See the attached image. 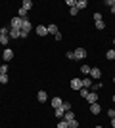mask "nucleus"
Listing matches in <instances>:
<instances>
[{
  "label": "nucleus",
  "mask_w": 115,
  "mask_h": 128,
  "mask_svg": "<svg viewBox=\"0 0 115 128\" xmlns=\"http://www.w3.org/2000/svg\"><path fill=\"white\" fill-rule=\"evenodd\" d=\"M31 29H33V25H31V21L25 17V19H23V25H21V38H27L29 32H31Z\"/></svg>",
  "instance_id": "nucleus-1"
},
{
  "label": "nucleus",
  "mask_w": 115,
  "mask_h": 128,
  "mask_svg": "<svg viewBox=\"0 0 115 128\" xmlns=\"http://www.w3.org/2000/svg\"><path fill=\"white\" fill-rule=\"evenodd\" d=\"M84 58H86V50L84 48H77L73 52V59H84Z\"/></svg>",
  "instance_id": "nucleus-2"
},
{
  "label": "nucleus",
  "mask_w": 115,
  "mask_h": 128,
  "mask_svg": "<svg viewBox=\"0 0 115 128\" xmlns=\"http://www.w3.org/2000/svg\"><path fill=\"white\" fill-rule=\"evenodd\" d=\"M21 25H23V19L21 17H14V19H12V29H16V31H21Z\"/></svg>",
  "instance_id": "nucleus-3"
},
{
  "label": "nucleus",
  "mask_w": 115,
  "mask_h": 128,
  "mask_svg": "<svg viewBox=\"0 0 115 128\" xmlns=\"http://www.w3.org/2000/svg\"><path fill=\"white\" fill-rule=\"evenodd\" d=\"M86 102L92 105V103L98 102V92H88V96H86Z\"/></svg>",
  "instance_id": "nucleus-4"
},
{
  "label": "nucleus",
  "mask_w": 115,
  "mask_h": 128,
  "mask_svg": "<svg viewBox=\"0 0 115 128\" xmlns=\"http://www.w3.org/2000/svg\"><path fill=\"white\" fill-rule=\"evenodd\" d=\"M100 76H102V71L96 69V67H92V69H90V78H92V80H98Z\"/></svg>",
  "instance_id": "nucleus-5"
},
{
  "label": "nucleus",
  "mask_w": 115,
  "mask_h": 128,
  "mask_svg": "<svg viewBox=\"0 0 115 128\" xmlns=\"http://www.w3.org/2000/svg\"><path fill=\"white\" fill-rule=\"evenodd\" d=\"M35 31H37V34H38V36H46V34H48V27H44V25H38L37 29H35Z\"/></svg>",
  "instance_id": "nucleus-6"
},
{
  "label": "nucleus",
  "mask_w": 115,
  "mask_h": 128,
  "mask_svg": "<svg viewBox=\"0 0 115 128\" xmlns=\"http://www.w3.org/2000/svg\"><path fill=\"white\" fill-rule=\"evenodd\" d=\"M71 88H73V90H81V88H82V80L81 78H73L71 80Z\"/></svg>",
  "instance_id": "nucleus-7"
},
{
  "label": "nucleus",
  "mask_w": 115,
  "mask_h": 128,
  "mask_svg": "<svg viewBox=\"0 0 115 128\" xmlns=\"http://www.w3.org/2000/svg\"><path fill=\"white\" fill-rule=\"evenodd\" d=\"M100 111H102V107H100V103H98V102L90 105V113H92V115H100Z\"/></svg>",
  "instance_id": "nucleus-8"
},
{
  "label": "nucleus",
  "mask_w": 115,
  "mask_h": 128,
  "mask_svg": "<svg viewBox=\"0 0 115 128\" xmlns=\"http://www.w3.org/2000/svg\"><path fill=\"white\" fill-rule=\"evenodd\" d=\"M50 103H52V107H54V109H58V107H61V103H63V100L56 96V98H52V102H50Z\"/></svg>",
  "instance_id": "nucleus-9"
},
{
  "label": "nucleus",
  "mask_w": 115,
  "mask_h": 128,
  "mask_svg": "<svg viewBox=\"0 0 115 128\" xmlns=\"http://www.w3.org/2000/svg\"><path fill=\"white\" fill-rule=\"evenodd\" d=\"M92 84H94V80L90 78V76H86V78H82V88H92Z\"/></svg>",
  "instance_id": "nucleus-10"
},
{
  "label": "nucleus",
  "mask_w": 115,
  "mask_h": 128,
  "mask_svg": "<svg viewBox=\"0 0 115 128\" xmlns=\"http://www.w3.org/2000/svg\"><path fill=\"white\" fill-rule=\"evenodd\" d=\"M37 100H38V102H40V103H44V102H46V100H48V94H46V92H44V90H40V92H38V94H37Z\"/></svg>",
  "instance_id": "nucleus-11"
},
{
  "label": "nucleus",
  "mask_w": 115,
  "mask_h": 128,
  "mask_svg": "<svg viewBox=\"0 0 115 128\" xmlns=\"http://www.w3.org/2000/svg\"><path fill=\"white\" fill-rule=\"evenodd\" d=\"M2 58H4V61H10V59L14 58V52H12L10 48H6V50H4V54H2Z\"/></svg>",
  "instance_id": "nucleus-12"
},
{
  "label": "nucleus",
  "mask_w": 115,
  "mask_h": 128,
  "mask_svg": "<svg viewBox=\"0 0 115 128\" xmlns=\"http://www.w3.org/2000/svg\"><path fill=\"white\" fill-rule=\"evenodd\" d=\"M75 8H77V10H84V8H88V2H86V0H77Z\"/></svg>",
  "instance_id": "nucleus-13"
},
{
  "label": "nucleus",
  "mask_w": 115,
  "mask_h": 128,
  "mask_svg": "<svg viewBox=\"0 0 115 128\" xmlns=\"http://www.w3.org/2000/svg\"><path fill=\"white\" fill-rule=\"evenodd\" d=\"M48 34H54V36H58V34H60L58 27H56V25H48Z\"/></svg>",
  "instance_id": "nucleus-14"
},
{
  "label": "nucleus",
  "mask_w": 115,
  "mask_h": 128,
  "mask_svg": "<svg viewBox=\"0 0 115 128\" xmlns=\"http://www.w3.org/2000/svg\"><path fill=\"white\" fill-rule=\"evenodd\" d=\"M10 38H21V31H16V29H10Z\"/></svg>",
  "instance_id": "nucleus-15"
},
{
  "label": "nucleus",
  "mask_w": 115,
  "mask_h": 128,
  "mask_svg": "<svg viewBox=\"0 0 115 128\" xmlns=\"http://www.w3.org/2000/svg\"><path fill=\"white\" fill-rule=\"evenodd\" d=\"M21 8H23V10H31V8H33V2H31V0H23V2H21Z\"/></svg>",
  "instance_id": "nucleus-16"
},
{
  "label": "nucleus",
  "mask_w": 115,
  "mask_h": 128,
  "mask_svg": "<svg viewBox=\"0 0 115 128\" xmlns=\"http://www.w3.org/2000/svg\"><path fill=\"white\" fill-rule=\"evenodd\" d=\"M73 118H75V115H73V111H67L65 115H63V118H61V120H65V122H69V120H73Z\"/></svg>",
  "instance_id": "nucleus-17"
},
{
  "label": "nucleus",
  "mask_w": 115,
  "mask_h": 128,
  "mask_svg": "<svg viewBox=\"0 0 115 128\" xmlns=\"http://www.w3.org/2000/svg\"><path fill=\"white\" fill-rule=\"evenodd\" d=\"M54 113H56V117L60 118V120H61V118H63V115H65V111H63L61 107H58V109H54Z\"/></svg>",
  "instance_id": "nucleus-18"
},
{
  "label": "nucleus",
  "mask_w": 115,
  "mask_h": 128,
  "mask_svg": "<svg viewBox=\"0 0 115 128\" xmlns=\"http://www.w3.org/2000/svg\"><path fill=\"white\" fill-rule=\"evenodd\" d=\"M105 58L109 59V61H113L115 59V50H107V52H105Z\"/></svg>",
  "instance_id": "nucleus-19"
},
{
  "label": "nucleus",
  "mask_w": 115,
  "mask_h": 128,
  "mask_svg": "<svg viewBox=\"0 0 115 128\" xmlns=\"http://www.w3.org/2000/svg\"><path fill=\"white\" fill-rule=\"evenodd\" d=\"M0 42H2V46H6V44L10 42V36L8 34H0Z\"/></svg>",
  "instance_id": "nucleus-20"
},
{
  "label": "nucleus",
  "mask_w": 115,
  "mask_h": 128,
  "mask_svg": "<svg viewBox=\"0 0 115 128\" xmlns=\"http://www.w3.org/2000/svg\"><path fill=\"white\" fill-rule=\"evenodd\" d=\"M90 69H92V67H88V65H82V67H81V73H82V75H90Z\"/></svg>",
  "instance_id": "nucleus-21"
},
{
  "label": "nucleus",
  "mask_w": 115,
  "mask_h": 128,
  "mask_svg": "<svg viewBox=\"0 0 115 128\" xmlns=\"http://www.w3.org/2000/svg\"><path fill=\"white\" fill-rule=\"evenodd\" d=\"M61 109H63V111H71V103H69V102H63V103H61Z\"/></svg>",
  "instance_id": "nucleus-22"
},
{
  "label": "nucleus",
  "mask_w": 115,
  "mask_h": 128,
  "mask_svg": "<svg viewBox=\"0 0 115 128\" xmlns=\"http://www.w3.org/2000/svg\"><path fill=\"white\" fill-rule=\"evenodd\" d=\"M69 128H79V120H77V118H73V120H69Z\"/></svg>",
  "instance_id": "nucleus-23"
},
{
  "label": "nucleus",
  "mask_w": 115,
  "mask_h": 128,
  "mask_svg": "<svg viewBox=\"0 0 115 128\" xmlns=\"http://www.w3.org/2000/svg\"><path fill=\"white\" fill-rule=\"evenodd\" d=\"M25 16H27V10H23V8H19V12H17V17H21V19H25Z\"/></svg>",
  "instance_id": "nucleus-24"
},
{
  "label": "nucleus",
  "mask_w": 115,
  "mask_h": 128,
  "mask_svg": "<svg viewBox=\"0 0 115 128\" xmlns=\"http://www.w3.org/2000/svg\"><path fill=\"white\" fill-rule=\"evenodd\" d=\"M100 88H102V84H100V82H96V80H94V84H92V92H98Z\"/></svg>",
  "instance_id": "nucleus-25"
},
{
  "label": "nucleus",
  "mask_w": 115,
  "mask_h": 128,
  "mask_svg": "<svg viewBox=\"0 0 115 128\" xmlns=\"http://www.w3.org/2000/svg\"><path fill=\"white\" fill-rule=\"evenodd\" d=\"M58 128H69V124H67L65 120H60V122H58Z\"/></svg>",
  "instance_id": "nucleus-26"
},
{
  "label": "nucleus",
  "mask_w": 115,
  "mask_h": 128,
  "mask_svg": "<svg viewBox=\"0 0 115 128\" xmlns=\"http://www.w3.org/2000/svg\"><path fill=\"white\" fill-rule=\"evenodd\" d=\"M94 21H96V23L102 21V14H98V12H96V14H94Z\"/></svg>",
  "instance_id": "nucleus-27"
},
{
  "label": "nucleus",
  "mask_w": 115,
  "mask_h": 128,
  "mask_svg": "<svg viewBox=\"0 0 115 128\" xmlns=\"http://www.w3.org/2000/svg\"><path fill=\"white\" fill-rule=\"evenodd\" d=\"M104 27H105V23H104V21L96 23V29H98V31H104Z\"/></svg>",
  "instance_id": "nucleus-28"
},
{
  "label": "nucleus",
  "mask_w": 115,
  "mask_h": 128,
  "mask_svg": "<svg viewBox=\"0 0 115 128\" xmlns=\"http://www.w3.org/2000/svg\"><path fill=\"white\" fill-rule=\"evenodd\" d=\"M8 82V75H0V84H6Z\"/></svg>",
  "instance_id": "nucleus-29"
},
{
  "label": "nucleus",
  "mask_w": 115,
  "mask_h": 128,
  "mask_svg": "<svg viewBox=\"0 0 115 128\" xmlns=\"http://www.w3.org/2000/svg\"><path fill=\"white\" fill-rule=\"evenodd\" d=\"M69 14H71V16H73V17H75V16H77V14H79V10H77L75 6H73V8H69Z\"/></svg>",
  "instance_id": "nucleus-30"
},
{
  "label": "nucleus",
  "mask_w": 115,
  "mask_h": 128,
  "mask_svg": "<svg viewBox=\"0 0 115 128\" xmlns=\"http://www.w3.org/2000/svg\"><path fill=\"white\" fill-rule=\"evenodd\" d=\"M79 92H81V96L84 98V100H86V96H88V90H86V88H81Z\"/></svg>",
  "instance_id": "nucleus-31"
},
{
  "label": "nucleus",
  "mask_w": 115,
  "mask_h": 128,
  "mask_svg": "<svg viewBox=\"0 0 115 128\" xmlns=\"http://www.w3.org/2000/svg\"><path fill=\"white\" fill-rule=\"evenodd\" d=\"M0 73H2V75H8V65H2V67H0Z\"/></svg>",
  "instance_id": "nucleus-32"
},
{
  "label": "nucleus",
  "mask_w": 115,
  "mask_h": 128,
  "mask_svg": "<svg viewBox=\"0 0 115 128\" xmlns=\"http://www.w3.org/2000/svg\"><path fill=\"white\" fill-rule=\"evenodd\" d=\"M107 117H109V118L115 117V109H107Z\"/></svg>",
  "instance_id": "nucleus-33"
},
{
  "label": "nucleus",
  "mask_w": 115,
  "mask_h": 128,
  "mask_svg": "<svg viewBox=\"0 0 115 128\" xmlns=\"http://www.w3.org/2000/svg\"><path fill=\"white\" fill-rule=\"evenodd\" d=\"M105 6H111V8H113V6H115V0H105Z\"/></svg>",
  "instance_id": "nucleus-34"
},
{
  "label": "nucleus",
  "mask_w": 115,
  "mask_h": 128,
  "mask_svg": "<svg viewBox=\"0 0 115 128\" xmlns=\"http://www.w3.org/2000/svg\"><path fill=\"white\" fill-rule=\"evenodd\" d=\"M111 128H115V117L111 118Z\"/></svg>",
  "instance_id": "nucleus-35"
},
{
  "label": "nucleus",
  "mask_w": 115,
  "mask_h": 128,
  "mask_svg": "<svg viewBox=\"0 0 115 128\" xmlns=\"http://www.w3.org/2000/svg\"><path fill=\"white\" fill-rule=\"evenodd\" d=\"M111 14H113V16H115V6H113V8H111Z\"/></svg>",
  "instance_id": "nucleus-36"
},
{
  "label": "nucleus",
  "mask_w": 115,
  "mask_h": 128,
  "mask_svg": "<svg viewBox=\"0 0 115 128\" xmlns=\"http://www.w3.org/2000/svg\"><path fill=\"white\" fill-rule=\"evenodd\" d=\"M113 50H115V38H113Z\"/></svg>",
  "instance_id": "nucleus-37"
},
{
  "label": "nucleus",
  "mask_w": 115,
  "mask_h": 128,
  "mask_svg": "<svg viewBox=\"0 0 115 128\" xmlns=\"http://www.w3.org/2000/svg\"><path fill=\"white\" fill-rule=\"evenodd\" d=\"M111 100H113V103H115V96H113V98H111Z\"/></svg>",
  "instance_id": "nucleus-38"
},
{
  "label": "nucleus",
  "mask_w": 115,
  "mask_h": 128,
  "mask_svg": "<svg viewBox=\"0 0 115 128\" xmlns=\"http://www.w3.org/2000/svg\"><path fill=\"white\" fill-rule=\"evenodd\" d=\"M0 34H2V27H0Z\"/></svg>",
  "instance_id": "nucleus-39"
},
{
  "label": "nucleus",
  "mask_w": 115,
  "mask_h": 128,
  "mask_svg": "<svg viewBox=\"0 0 115 128\" xmlns=\"http://www.w3.org/2000/svg\"><path fill=\"white\" fill-rule=\"evenodd\" d=\"M113 84H115V76H113Z\"/></svg>",
  "instance_id": "nucleus-40"
},
{
  "label": "nucleus",
  "mask_w": 115,
  "mask_h": 128,
  "mask_svg": "<svg viewBox=\"0 0 115 128\" xmlns=\"http://www.w3.org/2000/svg\"><path fill=\"white\" fill-rule=\"evenodd\" d=\"M96 128H104V126H96Z\"/></svg>",
  "instance_id": "nucleus-41"
},
{
  "label": "nucleus",
  "mask_w": 115,
  "mask_h": 128,
  "mask_svg": "<svg viewBox=\"0 0 115 128\" xmlns=\"http://www.w3.org/2000/svg\"><path fill=\"white\" fill-rule=\"evenodd\" d=\"M0 46H2V42H0Z\"/></svg>",
  "instance_id": "nucleus-42"
},
{
  "label": "nucleus",
  "mask_w": 115,
  "mask_h": 128,
  "mask_svg": "<svg viewBox=\"0 0 115 128\" xmlns=\"http://www.w3.org/2000/svg\"><path fill=\"white\" fill-rule=\"evenodd\" d=\"M0 75H2V73H0Z\"/></svg>",
  "instance_id": "nucleus-43"
}]
</instances>
